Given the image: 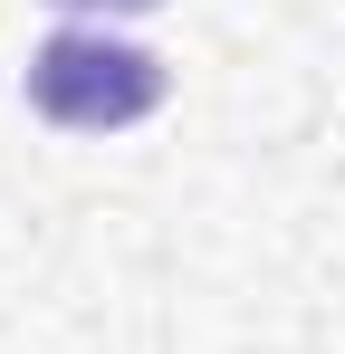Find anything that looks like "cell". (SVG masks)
Wrapping results in <instances>:
<instances>
[{"label":"cell","mask_w":345,"mask_h":354,"mask_svg":"<svg viewBox=\"0 0 345 354\" xmlns=\"http://www.w3.org/2000/svg\"><path fill=\"white\" fill-rule=\"evenodd\" d=\"M163 58L134 48V39H106V29H57L29 48V106L67 134H125L163 106Z\"/></svg>","instance_id":"obj_1"},{"label":"cell","mask_w":345,"mask_h":354,"mask_svg":"<svg viewBox=\"0 0 345 354\" xmlns=\"http://www.w3.org/2000/svg\"><path fill=\"white\" fill-rule=\"evenodd\" d=\"M48 10H115V19H134V10H163V0H48Z\"/></svg>","instance_id":"obj_2"}]
</instances>
